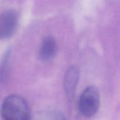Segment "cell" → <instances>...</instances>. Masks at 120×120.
<instances>
[{"instance_id": "cell-5", "label": "cell", "mask_w": 120, "mask_h": 120, "mask_svg": "<svg viewBox=\"0 0 120 120\" xmlns=\"http://www.w3.org/2000/svg\"><path fill=\"white\" fill-rule=\"evenodd\" d=\"M57 50V42L55 39L52 36H47L41 43L39 56L42 61H49L55 56Z\"/></svg>"}, {"instance_id": "cell-6", "label": "cell", "mask_w": 120, "mask_h": 120, "mask_svg": "<svg viewBox=\"0 0 120 120\" xmlns=\"http://www.w3.org/2000/svg\"><path fill=\"white\" fill-rule=\"evenodd\" d=\"M33 120H67L62 112L57 111H48L38 114Z\"/></svg>"}, {"instance_id": "cell-4", "label": "cell", "mask_w": 120, "mask_h": 120, "mask_svg": "<svg viewBox=\"0 0 120 120\" xmlns=\"http://www.w3.org/2000/svg\"><path fill=\"white\" fill-rule=\"evenodd\" d=\"M79 78V71L76 67H70L65 74L64 88L68 98H72L75 94Z\"/></svg>"}, {"instance_id": "cell-3", "label": "cell", "mask_w": 120, "mask_h": 120, "mask_svg": "<svg viewBox=\"0 0 120 120\" xmlns=\"http://www.w3.org/2000/svg\"><path fill=\"white\" fill-rule=\"evenodd\" d=\"M18 21L17 12L10 9L2 13L0 18V37L7 38L14 34Z\"/></svg>"}, {"instance_id": "cell-2", "label": "cell", "mask_w": 120, "mask_h": 120, "mask_svg": "<svg viewBox=\"0 0 120 120\" xmlns=\"http://www.w3.org/2000/svg\"><path fill=\"white\" fill-rule=\"evenodd\" d=\"M100 102V95L97 88L89 86L83 91L80 96L79 109L83 116L91 117L98 111Z\"/></svg>"}, {"instance_id": "cell-1", "label": "cell", "mask_w": 120, "mask_h": 120, "mask_svg": "<svg viewBox=\"0 0 120 120\" xmlns=\"http://www.w3.org/2000/svg\"><path fill=\"white\" fill-rule=\"evenodd\" d=\"M1 116L5 120H30V112L27 102L22 96L11 95L4 101Z\"/></svg>"}]
</instances>
